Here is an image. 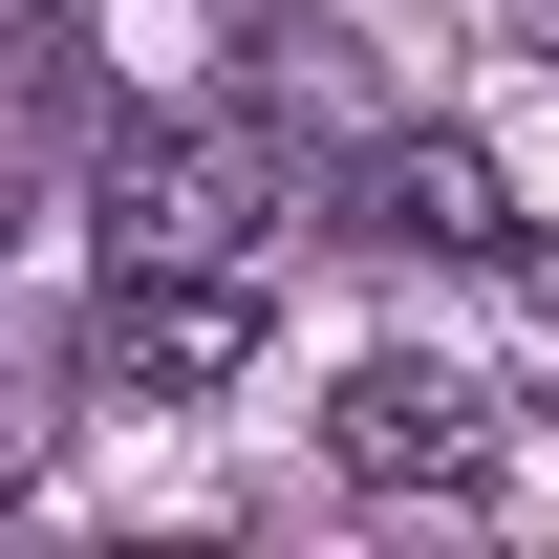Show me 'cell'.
I'll list each match as a JSON object with an SVG mask.
<instances>
[{
	"instance_id": "cell-1",
	"label": "cell",
	"mask_w": 559,
	"mask_h": 559,
	"mask_svg": "<svg viewBox=\"0 0 559 559\" xmlns=\"http://www.w3.org/2000/svg\"><path fill=\"white\" fill-rule=\"evenodd\" d=\"M259 259H108V301H86V388L108 409H215L237 366H259Z\"/></svg>"
},
{
	"instance_id": "cell-2",
	"label": "cell",
	"mask_w": 559,
	"mask_h": 559,
	"mask_svg": "<svg viewBox=\"0 0 559 559\" xmlns=\"http://www.w3.org/2000/svg\"><path fill=\"white\" fill-rule=\"evenodd\" d=\"M323 452H345L366 495H474L495 452H516V409H495L474 366H430V345H366L345 388H323Z\"/></svg>"
},
{
	"instance_id": "cell-3",
	"label": "cell",
	"mask_w": 559,
	"mask_h": 559,
	"mask_svg": "<svg viewBox=\"0 0 559 559\" xmlns=\"http://www.w3.org/2000/svg\"><path fill=\"white\" fill-rule=\"evenodd\" d=\"M108 259H259V151L237 130H130L108 151Z\"/></svg>"
},
{
	"instance_id": "cell-4",
	"label": "cell",
	"mask_w": 559,
	"mask_h": 559,
	"mask_svg": "<svg viewBox=\"0 0 559 559\" xmlns=\"http://www.w3.org/2000/svg\"><path fill=\"white\" fill-rule=\"evenodd\" d=\"M345 237H388V259H495V151L474 130H388L345 173Z\"/></svg>"
},
{
	"instance_id": "cell-5",
	"label": "cell",
	"mask_w": 559,
	"mask_h": 559,
	"mask_svg": "<svg viewBox=\"0 0 559 559\" xmlns=\"http://www.w3.org/2000/svg\"><path fill=\"white\" fill-rule=\"evenodd\" d=\"M538 44H559V0H538Z\"/></svg>"
},
{
	"instance_id": "cell-6",
	"label": "cell",
	"mask_w": 559,
	"mask_h": 559,
	"mask_svg": "<svg viewBox=\"0 0 559 559\" xmlns=\"http://www.w3.org/2000/svg\"><path fill=\"white\" fill-rule=\"evenodd\" d=\"M538 301H559V259H538Z\"/></svg>"
}]
</instances>
